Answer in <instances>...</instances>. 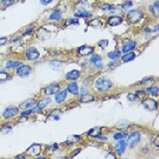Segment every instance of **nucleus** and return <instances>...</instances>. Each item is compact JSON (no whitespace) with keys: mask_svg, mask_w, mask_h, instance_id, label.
<instances>
[{"mask_svg":"<svg viewBox=\"0 0 159 159\" xmlns=\"http://www.w3.org/2000/svg\"><path fill=\"white\" fill-rule=\"evenodd\" d=\"M67 92H70L72 95H78L79 93V86L75 81L71 82L67 86Z\"/></svg>","mask_w":159,"mask_h":159,"instance_id":"16","label":"nucleus"},{"mask_svg":"<svg viewBox=\"0 0 159 159\" xmlns=\"http://www.w3.org/2000/svg\"><path fill=\"white\" fill-rule=\"evenodd\" d=\"M88 25H90V26H93V27H100V25H102V22H100L99 19H93L88 22Z\"/></svg>","mask_w":159,"mask_h":159,"instance_id":"31","label":"nucleus"},{"mask_svg":"<svg viewBox=\"0 0 159 159\" xmlns=\"http://www.w3.org/2000/svg\"><path fill=\"white\" fill-rule=\"evenodd\" d=\"M147 91H148V93H150L151 95H154V97H157L158 95V88L157 86H148L147 88Z\"/></svg>","mask_w":159,"mask_h":159,"instance_id":"28","label":"nucleus"},{"mask_svg":"<svg viewBox=\"0 0 159 159\" xmlns=\"http://www.w3.org/2000/svg\"><path fill=\"white\" fill-rule=\"evenodd\" d=\"M35 104V100L34 99H29L27 100H25L23 104H20V107H23V109H31Z\"/></svg>","mask_w":159,"mask_h":159,"instance_id":"21","label":"nucleus"},{"mask_svg":"<svg viewBox=\"0 0 159 159\" xmlns=\"http://www.w3.org/2000/svg\"><path fill=\"white\" fill-rule=\"evenodd\" d=\"M49 18L50 20H60L62 18V12L60 10H54Z\"/></svg>","mask_w":159,"mask_h":159,"instance_id":"25","label":"nucleus"},{"mask_svg":"<svg viewBox=\"0 0 159 159\" xmlns=\"http://www.w3.org/2000/svg\"><path fill=\"white\" fill-rule=\"evenodd\" d=\"M80 77H81V72L78 71V70H72V71L68 72L66 74V80L70 82H73L78 80Z\"/></svg>","mask_w":159,"mask_h":159,"instance_id":"10","label":"nucleus"},{"mask_svg":"<svg viewBox=\"0 0 159 159\" xmlns=\"http://www.w3.org/2000/svg\"><path fill=\"white\" fill-rule=\"evenodd\" d=\"M93 100H95L93 95H88V93H86V95H82L81 99H80V102H93Z\"/></svg>","mask_w":159,"mask_h":159,"instance_id":"24","label":"nucleus"},{"mask_svg":"<svg viewBox=\"0 0 159 159\" xmlns=\"http://www.w3.org/2000/svg\"><path fill=\"white\" fill-rule=\"evenodd\" d=\"M32 72V68L30 66H26V65H24V66H22L21 65L19 69L17 70V74L18 76L20 77H27L28 75H30V73Z\"/></svg>","mask_w":159,"mask_h":159,"instance_id":"11","label":"nucleus"},{"mask_svg":"<svg viewBox=\"0 0 159 159\" xmlns=\"http://www.w3.org/2000/svg\"><path fill=\"white\" fill-rule=\"evenodd\" d=\"M80 152H81V149H76V150H75V152L74 153H72V157H74V156H76L77 155V154H78V153H80Z\"/></svg>","mask_w":159,"mask_h":159,"instance_id":"47","label":"nucleus"},{"mask_svg":"<svg viewBox=\"0 0 159 159\" xmlns=\"http://www.w3.org/2000/svg\"><path fill=\"white\" fill-rule=\"evenodd\" d=\"M22 63L19 61H7L6 62V68L7 69H12V68L20 67Z\"/></svg>","mask_w":159,"mask_h":159,"instance_id":"23","label":"nucleus"},{"mask_svg":"<svg viewBox=\"0 0 159 159\" xmlns=\"http://www.w3.org/2000/svg\"><path fill=\"white\" fill-rule=\"evenodd\" d=\"M58 92H60V84L59 83H52L45 88V93L48 95H56Z\"/></svg>","mask_w":159,"mask_h":159,"instance_id":"6","label":"nucleus"},{"mask_svg":"<svg viewBox=\"0 0 159 159\" xmlns=\"http://www.w3.org/2000/svg\"><path fill=\"white\" fill-rule=\"evenodd\" d=\"M153 82H154V80L152 78H148V79H144L143 81L141 82V84H142V85H145V84H149V83L152 84Z\"/></svg>","mask_w":159,"mask_h":159,"instance_id":"36","label":"nucleus"},{"mask_svg":"<svg viewBox=\"0 0 159 159\" xmlns=\"http://www.w3.org/2000/svg\"><path fill=\"white\" fill-rule=\"evenodd\" d=\"M67 97V90H64V91H61V92H58L56 93L55 95V100L56 102L58 104H62Z\"/></svg>","mask_w":159,"mask_h":159,"instance_id":"17","label":"nucleus"},{"mask_svg":"<svg viewBox=\"0 0 159 159\" xmlns=\"http://www.w3.org/2000/svg\"><path fill=\"white\" fill-rule=\"evenodd\" d=\"M52 1L53 0H40V2H41L43 5H48V4H50Z\"/></svg>","mask_w":159,"mask_h":159,"instance_id":"42","label":"nucleus"},{"mask_svg":"<svg viewBox=\"0 0 159 159\" xmlns=\"http://www.w3.org/2000/svg\"><path fill=\"white\" fill-rule=\"evenodd\" d=\"M111 86H113V83L106 78H100L95 82V88L100 93L107 92L109 90H111Z\"/></svg>","mask_w":159,"mask_h":159,"instance_id":"1","label":"nucleus"},{"mask_svg":"<svg viewBox=\"0 0 159 159\" xmlns=\"http://www.w3.org/2000/svg\"><path fill=\"white\" fill-rule=\"evenodd\" d=\"M49 104H51V99L50 97H46V99L41 100L40 102H38L37 104V106L35 109H31L32 113H38V111H41L44 107H46Z\"/></svg>","mask_w":159,"mask_h":159,"instance_id":"7","label":"nucleus"},{"mask_svg":"<svg viewBox=\"0 0 159 159\" xmlns=\"http://www.w3.org/2000/svg\"><path fill=\"white\" fill-rule=\"evenodd\" d=\"M121 22H122V18L120 16H111L107 20V24L109 26H118L121 24Z\"/></svg>","mask_w":159,"mask_h":159,"instance_id":"15","label":"nucleus"},{"mask_svg":"<svg viewBox=\"0 0 159 159\" xmlns=\"http://www.w3.org/2000/svg\"><path fill=\"white\" fill-rule=\"evenodd\" d=\"M102 57L100 56H99V55H95V56H93L92 58H91V62L92 63H97V62H99V61H102Z\"/></svg>","mask_w":159,"mask_h":159,"instance_id":"33","label":"nucleus"},{"mask_svg":"<svg viewBox=\"0 0 159 159\" xmlns=\"http://www.w3.org/2000/svg\"><path fill=\"white\" fill-rule=\"evenodd\" d=\"M107 45H109V41L107 40H102V41L99 42V46L100 47V48H106Z\"/></svg>","mask_w":159,"mask_h":159,"instance_id":"32","label":"nucleus"},{"mask_svg":"<svg viewBox=\"0 0 159 159\" xmlns=\"http://www.w3.org/2000/svg\"><path fill=\"white\" fill-rule=\"evenodd\" d=\"M133 5V3L131 1H129V2H127V3H125V4H123L122 5V9H126V8H128V7H131Z\"/></svg>","mask_w":159,"mask_h":159,"instance_id":"39","label":"nucleus"},{"mask_svg":"<svg viewBox=\"0 0 159 159\" xmlns=\"http://www.w3.org/2000/svg\"><path fill=\"white\" fill-rule=\"evenodd\" d=\"M140 133L138 131H133L128 135V138H127V142H126V146L130 147V148H133L137 143L140 141Z\"/></svg>","mask_w":159,"mask_h":159,"instance_id":"2","label":"nucleus"},{"mask_svg":"<svg viewBox=\"0 0 159 159\" xmlns=\"http://www.w3.org/2000/svg\"><path fill=\"white\" fill-rule=\"evenodd\" d=\"M30 113H32V109H28V111H23L22 113V115H27V114H30Z\"/></svg>","mask_w":159,"mask_h":159,"instance_id":"44","label":"nucleus"},{"mask_svg":"<svg viewBox=\"0 0 159 159\" xmlns=\"http://www.w3.org/2000/svg\"><path fill=\"white\" fill-rule=\"evenodd\" d=\"M127 133L126 132H118V133H115L113 136L114 139L118 140V139H122V138H125V137H127Z\"/></svg>","mask_w":159,"mask_h":159,"instance_id":"30","label":"nucleus"},{"mask_svg":"<svg viewBox=\"0 0 159 159\" xmlns=\"http://www.w3.org/2000/svg\"><path fill=\"white\" fill-rule=\"evenodd\" d=\"M13 3H14V0H5V3H4V5L7 7V6L12 5Z\"/></svg>","mask_w":159,"mask_h":159,"instance_id":"41","label":"nucleus"},{"mask_svg":"<svg viewBox=\"0 0 159 159\" xmlns=\"http://www.w3.org/2000/svg\"><path fill=\"white\" fill-rule=\"evenodd\" d=\"M80 139H81V136H80V135H70L66 140V143H67V145H71V144L77 143Z\"/></svg>","mask_w":159,"mask_h":159,"instance_id":"20","label":"nucleus"},{"mask_svg":"<svg viewBox=\"0 0 159 159\" xmlns=\"http://www.w3.org/2000/svg\"><path fill=\"white\" fill-rule=\"evenodd\" d=\"M66 24H67V25L79 24V21H78V19H68V20L66 21Z\"/></svg>","mask_w":159,"mask_h":159,"instance_id":"35","label":"nucleus"},{"mask_svg":"<svg viewBox=\"0 0 159 159\" xmlns=\"http://www.w3.org/2000/svg\"><path fill=\"white\" fill-rule=\"evenodd\" d=\"M142 106L145 109L149 111H156L157 109V102H155L154 100L150 99V97H147L142 102Z\"/></svg>","mask_w":159,"mask_h":159,"instance_id":"4","label":"nucleus"},{"mask_svg":"<svg viewBox=\"0 0 159 159\" xmlns=\"http://www.w3.org/2000/svg\"><path fill=\"white\" fill-rule=\"evenodd\" d=\"M142 17H143V14L139 10H131L127 12V20L131 24H136L137 22H139L142 19Z\"/></svg>","mask_w":159,"mask_h":159,"instance_id":"3","label":"nucleus"},{"mask_svg":"<svg viewBox=\"0 0 159 159\" xmlns=\"http://www.w3.org/2000/svg\"><path fill=\"white\" fill-rule=\"evenodd\" d=\"M95 68H97V69H100V68H102V66H104V64H102V61H99V62L95 63Z\"/></svg>","mask_w":159,"mask_h":159,"instance_id":"40","label":"nucleus"},{"mask_svg":"<svg viewBox=\"0 0 159 159\" xmlns=\"http://www.w3.org/2000/svg\"><path fill=\"white\" fill-rule=\"evenodd\" d=\"M136 47V42L135 41H132V40H128L125 44H123L122 46V52L123 53H127V52H130L132 51L133 49Z\"/></svg>","mask_w":159,"mask_h":159,"instance_id":"14","label":"nucleus"},{"mask_svg":"<svg viewBox=\"0 0 159 159\" xmlns=\"http://www.w3.org/2000/svg\"><path fill=\"white\" fill-rule=\"evenodd\" d=\"M102 10H109V11H111V10H115V8H114L113 6H111V5H104L102 6Z\"/></svg>","mask_w":159,"mask_h":159,"instance_id":"37","label":"nucleus"},{"mask_svg":"<svg viewBox=\"0 0 159 159\" xmlns=\"http://www.w3.org/2000/svg\"><path fill=\"white\" fill-rule=\"evenodd\" d=\"M155 145L158 146V136L155 137Z\"/></svg>","mask_w":159,"mask_h":159,"instance_id":"49","label":"nucleus"},{"mask_svg":"<svg viewBox=\"0 0 159 159\" xmlns=\"http://www.w3.org/2000/svg\"><path fill=\"white\" fill-rule=\"evenodd\" d=\"M114 149H115L116 153H118L119 156L122 155L126 149V142L123 141L122 139H118V141L116 142L115 145H114Z\"/></svg>","mask_w":159,"mask_h":159,"instance_id":"9","label":"nucleus"},{"mask_svg":"<svg viewBox=\"0 0 159 159\" xmlns=\"http://www.w3.org/2000/svg\"><path fill=\"white\" fill-rule=\"evenodd\" d=\"M18 113V109L15 106H9L4 111L3 113V116L5 118H12V116L16 115Z\"/></svg>","mask_w":159,"mask_h":159,"instance_id":"12","label":"nucleus"},{"mask_svg":"<svg viewBox=\"0 0 159 159\" xmlns=\"http://www.w3.org/2000/svg\"><path fill=\"white\" fill-rule=\"evenodd\" d=\"M31 33H33V28H30L29 30H27V31H26V33H24L23 35H24V36H26V35H29V34H31Z\"/></svg>","mask_w":159,"mask_h":159,"instance_id":"45","label":"nucleus"},{"mask_svg":"<svg viewBox=\"0 0 159 159\" xmlns=\"http://www.w3.org/2000/svg\"><path fill=\"white\" fill-rule=\"evenodd\" d=\"M100 132H102V128L100 127H93L88 132V134L90 135V136L95 137V138H97V137L100 134Z\"/></svg>","mask_w":159,"mask_h":159,"instance_id":"22","label":"nucleus"},{"mask_svg":"<svg viewBox=\"0 0 159 159\" xmlns=\"http://www.w3.org/2000/svg\"><path fill=\"white\" fill-rule=\"evenodd\" d=\"M11 78V76L6 72H0V82H3V81H7Z\"/></svg>","mask_w":159,"mask_h":159,"instance_id":"29","label":"nucleus"},{"mask_svg":"<svg viewBox=\"0 0 159 159\" xmlns=\"http://www.w3.org/2000/svg\"><path fill=\"white\" fill-rule=\"evenodd\" d=\"M26 153L30 156H37L41 153V145L38 143H34L26 150Z\"/></svg>","mask_w":159,"mask_h":159,"instance_id":"8","label":"nucleus"},{"mask_svg":"<svg viewBox=\"0 0 159 159\" xmlns=\"http://www.w3.org/2000/svg\"><path fill=\"white\" fill-rule=\"evenodd\" d=\"M93 53V48L91 46H82L79 48V54L81 56H83V57L92 55Z\"/></svg>","mask_w":159,"mask_h":159,"instance_id":"13","label":"nucleus"},{"mask_svg":"<svg viewBox=\"0 0 159 159\" xmlns=\"http://www.w3.org/2000/svg\"><path fill=\"white\" fill-rule=\"evenodd\" d=\"M40 57V53L38 52L36 48H29L26 51V59L29 61H36L38 60Z\"/></svg>","mask_w":159,"mask_h":159,"instance_id":"5","label":"nucleus"},{"mask_svg":"<svg viewBox=\"0 0 159 159\" xmlns=\"http://www.w3.org/2000/svg\"><path fill=\"white\" fill-rule=\"evenodd\" d=\"M6 41H7V39L5 38V37H3V38H0V46L4 45V44L6 43Z\"/></svg>","mask_w":159,"mask_h":159,"instance_id":"43","label":"nucleus"},{"mask_svg":"<svg viewBox=\"0 0 159 159\" xmlns=\"http://www.w3.org/2000/svg\"><path fill=\"white\" fill-rule=\"evenodd\" d=\"M109 67H118V63H116V62H113V63H109Z\"/></svg>","mask_w":159,"mask_h":159,"instance_id":"46","label":"nucleus"},{"mask_svg":"<svg viewBox=\"0 0 159 159\" xmlns=\"http://www.w3.org/2000/svg\"><path fill=\"white\" fill-rule=\"evenodd\" d=\"M49 66H50V68H52L53 70L58 71V70H60L61 68H62L63 64L61 62H59V61H52V62H50Z\"/></svg>","mask_w":159,"mask_h":159,"instance_id":"27","label":"nucleus"},{"mask_svg":"<svg viewBox=\"0 0 159 159\" xmlns=\"http://www.w3.org/2000/svg\"><path fill=\"white\" fill-rule=\"evenodd\" d=\"M120 56H121V52H120V51H118V50L113 51V52H109V54H107V57H109V59H111V60L118 59Z\"/></svg>","mask_w":159,"mask_h":159,"instance_id":"26","label":"nucleus"},{"mask_svg":"<svg viewBox=\"0 0 159 159\" xmlns=\"http://www.w3.org/2000/svg\"><path fill=\"white\" fill-rule=\"evenodd\" d=\"M75 16H76V18H86V17H91L92 14L88 12V11H86L85 9H80L79 11H77V12L75 13Z\"/></svg>","mask_w":159,"mask_h":159,"instance_id":"19","label":"nucleus"},{"mask_svg":"<svg viewBox=\"0 0 159 159\" xmlns=\"http://www.w3.org/2000/svg\"><path fill=\"white\" fill-rule=\"evenodd\" d=\"M135 57H136L135 53H133V52H131V51H130V52L125 53L124 55H123L122 57H121V60H122L123 63H127V62H130V61L134 60Z\"/></svg>","mask_w":159,"mask_h":159,"instance_id":"18","label":"nucleus"},{"mask_svg":"<svg viewBox=\"0 0 159 159\" xmlns=\"http://www.w3.org/2000/svg\"><path fill=\"white\" fill-rule=\"evenodd\" d=\"M127 100H130V102H134V100H137V95H133V93H129V95H127Z\"/></svg>","mask_w":159,"mask_h":159,"instance_id":"34","label":"nucleus"},{"mask_svg":"<svg viewBox=\"0 0 159 159\" xmlns=\"http://www.w3.org/2000/svg\"><path fill=\"white\" fill-rule=\"evenodd\" d=\"M149 10L151 11L153 14H154V16H157L158 15V10H156L155 8H154V6L153 5H150L149 6Z\"/></svg>","mask_w":159,"mask_h":159,"instance_id":"38","label":"nucleus"},{"mask_svg":"<svg viewBox=\"0 0 159 159\" xmlns=\"http://www.w3.org/2000/svg\"><path fill=\"white\" fill-rule=\"evenodd\" d=\"M109 157H111V158H115V156L113 155V154H111V153H109V155L106 156V158H109Z\"/></svg>","mask_w":159,"mask_h":159,"instance_id":"48","label":"nucleus"}]
</instances>
